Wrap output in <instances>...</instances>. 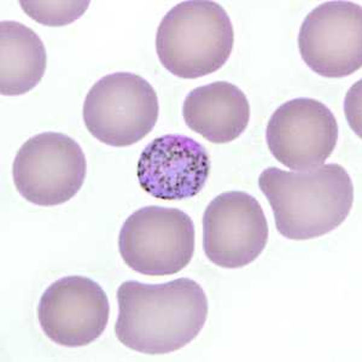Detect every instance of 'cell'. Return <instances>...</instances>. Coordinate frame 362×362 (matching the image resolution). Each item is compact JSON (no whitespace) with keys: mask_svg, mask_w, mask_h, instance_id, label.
<instances>
[{"mask_svg":"<svg viewBox=\"0 0 362 362\" xmlns=\"http://www.w3.org/2000/svg\"><path fill=\"white\" fill-rule=\"evenodd\" d=\"M268 242V223L259 201L242 191L218 194L203 215V250L218 267L243 268Z\"/></svg>","mask_w":362,"mask_h":362,"instance_id":"52a82bcc","label":"cell"},{"mask_svg":"<svg viewBox=\"0 0 362 362\" xmlns=\"http://www.w3.org/2000/svg\"><path fill=\"white\" fill-rule=\"evenodd\" d=\"M235 45V30L221 5L191 0L165 13L156 33V52L169 73L198 78L226 64Z\"/></svg>","mask_w":362,"mask_h":362,"instance_id":"3957f363","label":"cell"},{"mask_svg":"<svg viewBox=\"0 0 362 362\" xmlns=\"http://www.w3.org/2000/svg\"><path fill=\"white\" fill-rule=\"evenodd\" d=\"M182 116L189 129L214 144H227L247 129L250 105L233 83L215 81L186 95Z\"/></svg>","mask_w":362,"mask_h":362,"instance_id":"7c38bea8","label":"cell"},{"mask_svg":"<svg viewBox=\"0 0 362 362\" xmlns=\"http://www.w3.org/2000/svg\"><path fill=\"white\" fill-rule=\"evenodd\" d=\"M298 49L305 64L320 76L341 78L362 66V8L351 1H326L302 23Z\"/></svg>","mask_w":362,"mask_h":362,"instance_id":"ba28073f","label":"cell"},{"mask_svg":"<svg viewBox=\"0 0 362 362\" xmlns=\"http://www.w3.org/2000/svg\"><path fill=\"white\" fill-rule=\"evenodd\" d=\"M86 170L85 153L73 138L45 132L29 138L20 148L13 177L18 194L28 202L54 206L78 194Z\"/></svg>","mask_w":362,"mask_h":362,"instance_id":"8992f818","label":"cell"},{"mask_svg":"<svg viewBox=\"0 0 362 362\" xmlns=\"http://www.w3.org/2000/svg\"><path fill=\"white\" fill-rule=\"evenodd\" d=\"M276 230L285 238L307 240L327 235L346 221L354 203L349 174L336 163L307 172L271 167L259 177Z\"/></svg>","mask_w":362,"mask_h":362,"instance_id":"7a4b0ae2","label":"cell"},{"mask_svg":"<svg viewBox=\"0 0 362 362\" xmlns=\"http://www.w3.org/2000/svg\"><path fill=\"white\" fill-rule=\"evenodd\" d=\"M194 245V221L177 208H140L119 230V250L124 264L144 276L177 274L189 266Z\"/></svg>","mask_w":362,"mask_h":362,"instance_id":"5b68a950","label":"cell"},{"mask_svg":"<svg viewBox=\"0 0 362 362\" xmlns=\"http://www.w3.org/2000/svg\"><path fill=\"white\" fill-rule=\"evenodd\" d=\"M160 104L156 90L139 75L119 71L90 87L83 103L88 132L103 144L126 148L153 131Z\"/></svg>","mask_w":362,"mask_h":362,"instance_id":"277c9868","label":"cell"},{"mask_svg":"<svg viewBox=\"0 0 362 362\" xmlns=\"http://www.w3.org/2000/svg\"><path fill=\"white\" fill-rule=\"evenodd\" d=\"M210 157L197 140L182 134L153 139L140 155L136 177L141 189L162 201L197 196L210 175Z\"/></svg>","mask_w":362,"mask_h":362,"instance_id":"8fae6325","label":"cell"},{"mask_svg":"<svg viewBox=\"0 0 362 362\" xmlns=\"http://www.w3.org/2000/svg\"><path fill=\"white\" fill-rule=\"evenodd\" d=\"M110 305L95 281L81 276L56 280L37 305V319L46 337L66 348L88 346L107 329Z\"/></svg>","mask_w":362,"mask_h":362,"instance_id":"30bf717a","label":"cell"},{"mask_svg":"<svg viewBox=\"0 0 362 362\" xmlns=\"http://www.w3.org/2000/svg\"><path fill=\"white\" fill-rule=\"evenodd\" d=\"M46 49L33 29L16 21L0 23V93L21 95L42 81Z\"/></svg>","mask_w":362,"mask_h":362,"instance_id":"4fadbf2b","label":"cell"},{"mask_svg":"<svg viewBox=\"0 0 362 362\" xmlns=\"http://www.w3.org/2000/svg\"><path fill=\"white\" fill-rule=\"evenodd\" d=\"M32 20L49 27L69 25L83 16L90 1H20Z\"/></svg>","mask_w":362,"mask_h":362,"instance_id":"5bb4252c","label":"cell"},{"mask_svg":"<svg viewBox=\"0 0 362 362\" xmlns=\"http://www.w3.org/2000/svg\"><path fill=\"white\" fill-rule=\"evenodd\" d=\"M266 139L281 165L307 172L325 163L336 148L338 124L325 104L296 98L280 105L268 121Z\"/></svg>","mask_w":362,"mask_h":362,"instance_id":"9c48e42d","label":"cell"},{"mask_svg":"<svg viewBox=\"0 0 362 362\" xmlns=\"http://www.w3.org/2000/svg\"><path fill=\"white\" fill-rule=\"evenodd\" d=\"M116 337L124 346L146 355L173 353L189 344L208 317V298L189 278L163 284L128 280L117 290Z\"/></svg>","mask_w":362,"mask_h":362,"instance_id":"6da1fadb","label":"cell"}]
</instances>
